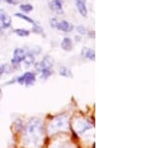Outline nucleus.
<instances>
[{
	"instance_id": "9d476101",
	"label": "nucleus",
	"mask_w": 149,
	"mask_h": 148,
	"mask_svg": "<svg viewBox=\"0 0 149 148\" xmlns=\"http://www.w3.org/2000/svg\"><path fill=\"white\" fill-rule=\"evenodd\" d=\"M61 48L64 51H71L73 49V41H72L71 38L65 37L63 41L61 42Z\"/></svg>"
},
{
	"instance_id": "20e7f679",
	"label": "nucleus",
	"mask_w": 149,
	"mask_h": 148,
	"mask_svg": "<svg viewBox=\"0 0 149 148\" xmlns=\"http://www.w3.org/2000/svg\"><path fill=\"white\" fill-rule=\"evenodd\" d=\"M25 50L21 49V48H17V49L14 50V53H13V58L11 60V64L12 66H19L20 63L23 61L24 56H25Z\"/></svg>"
},
{
	"instance_id": "5701e85b",
	"label": "nucleus",
	"mask_w": 149,
	"mask_h": 148,
	"mask_svg": "<svg viewBox=\"0 0 149 148\" xmlns=\"http://www.w3.org/2000/svg\"><path fill=\"white\" fill-rule=\"evenodd\" d=\"M5 1L9 4H16L19 2V0H5Z\"/></svg>"
},
{
	"instance_id": "6e6552de",
	"label": "nucleus",
	"mask_w": 149,
	"mask_h": 148,
	"mask_svg": "<svg viewBox=\"0 0 149 148\" xmlns=\"http://www.w3.org/2000/svg\"><path fill=\"white\" fill-rule=\"evenodd\" d=\"M91 128H92V124L88 123V121L81 120L78 121V123H77V130H78L79 134H84L86 130L91 129Z\"/></svg>"
},
{
	"instance_id": "f257e3e1",
	"label": "nucleus",
	"mask_w": 149,
	"mask_h": 148,
	"mask_svg": "<svg viewBox=\"0 0 149 148\" xmlns=\"http://www.w3.org/2000/svg\"><path fill=\"white\" fill-rule=\"evenodd\" d=\"M43 137V122L39 118H33L29 121L26 126L25 137L24 142L25 144L33 145L38 147V144L41 142Z\"/></svg>"
},
{
	"instance_id": "a878e982",
	"label": "nucleus",
	"mask_w": 149,
	"mask_h": 148,
	"mask_svg": "<svg viewBox=\"0 0 149 148\" xmlns=\"http://www.w3.org/2000/svg\"><path fill=\"white\" fill-rule=\"evenodd\" d=\"M1 31H2V28H0V34H1Z\"/></svg>"
},
{
	"instance_id": "f3484780",
	"label": "nucleus",
	"mask_w": 149,
	"mask_h": 148,
	"mask_svg": "<svg viewBox=\"0 0 149 148\" xmlns=\"http://www.w3.org/2000/svg\"><path fill=\"white\" fill-rule=\"evenodd\" d=\"M20 9L22 10L23 12H25V13H29V12H31L33 10V6L31 5V4H21L20 5Z\"/></svg>"
},
{
	"instance_id": "b1692460",
	"label": "nucleus",
	"mask_w": 149,
	"mask_h": 148,
	"mask_svg": "<svg viewBox=\"0 0 149 148\" xmlns=\"http://www.w3.org/2000/svg\"><path fill=\"white\" fill-rule=\"evenodd\" d=\"M3 73H4V72H3V69H2V67L0 66V76H1V75H2V74H3Z\"/></svg>"
},
{
	"instance_id": "dca6fc26",
	"label": "nucleus",
	"mask_w": 149,
	"mask_h": 148,
	"mask_svg": "<svg viewBox=\"0 0 149 148\" xmlns=\"http://www.w3.org/2000/svg\"><path fill=\"white\" fill-rule=\"evenodd\" d=\"M53 74V71L51 69H45V70H42L41 71V79H47L49 78Z\"/></svg>"
},
{
	"instance_id": "6ab92c4d",
	"label": "nucleus",
	"mask_w": 149,
	"mask_h": 148,
	"mask_svg": "<svg viewBox=\"0 0 149 148\" xmlns=\"http://www.w3.org/2000/svg\"><path fill=\"white\" fill-rule=\"evenodd\" d=\"M33 32L34 33H37V34H43V32H44V30H43V28L41 27L39 24H34L33 25Z\"/></svg>"
},
{
	"instance_id": "f8f14e48",
	"label": "nucleus",
	"mask_w": 149,
	"mask_h": 148,
	"mask_svg": "<svg viewBox=\"0 0 149 148\" xmlns=\"http://www.w3.org/2000/svg\"><path fill=\"white\" fill-rule=\"evenodd\" d=\"M81 55H83L84 57H86V58L93 60V61H95V50H93V49L84 48L83 51H81Z\"/></svg>"
},
{
	"instance_id": "393cba45",
	"label": "nucleus",
	"mask_w": 149,
	"mask_h": 148,
	"mask_svg": "<svg viewBox=\"0 0 149 148\" xmlns=\"http://www.w3.org/2000/svg\"><path fill=\"white\" fill-rule=\"evenodd\" d=\"M1 95H2V94H1V90H0V99H1Z\"/></svg>"
},
{
	"instance_id": "39448f33",
	"label": "nucleus",
	"mask_w": 149,
	"mask_h": 148,
	"mask_svg": "<svg viewBox=\"0 0 149 148\" xmlns=\"http://www.w3.org/2000/svg\"><path fill=\"white\" fill-rule=\"evenodd\" d=\"M53 65H54V59L50 56H45L44 59L40 63H37L36 69L41 72L42 70H45V69H51Z\"/></svg>"
},
{
	"instance_id": "412c9836",
	"label": "nucleus",
	"mask_w": 149,
	"mask_h": 148,
	"mask_svg": "<svg viewBox=\"0 0 149 148\" xmlns=\"http://www.w3.org/2000/svg\"><path fill=\"white\" fill-rule=\"evenodd\" d=\"M2 69H3V72L9 74L12 72V65H10V64H4V66L2 67Z\"/></svg>"
},
{
	"instance_id": "0eeeda50",
	"label": "nucleus",
	"mask_w": 149,
	"mask_h": 148,
	"mask_svg": "<svg viewBox=\"0 0 149 148\" xmlns=\"http://www.w3.org/2000/svg\"><path fill=\"white\" fill-rule=\"evenodd\" d=\"M74 3L78 8L79 12L83 17H86L88 14V9H86V0H74Z\"/></svg>"
},
{
	"instance_id": "423d86ee",
	"label": "nucleus",
	"mask_w": 149,
	"mask_h": 148,
	"mask_svg": "<svg viewBox=\"0 0 149 148\" xmlns=\"http://www.w3.org/2000/svg\"><path fill=\"white\" fill-rule=\"evenodd\" d=\"M11 25V17L3 9H0V28L6 29Z\"/></svg>"
},
{
	"instance_id": "7ed1b4c3",
	"label": "nucleus",
	"mask_w": 149,
	"mask_h": 148,
	"mask_svg": "<svg viewBox=\"0 0 149 148\" xmlns=\"http://www.w3.org/2000/svg\"><path fill=\"white\" fill-rule=\"evenodd\" d=\"M35 81H36V77L34 74L31 73V72H26L24 75L18 78L17 83H20V85H25L26 87H31L35 83Z\"/></svg>"
},
{
	"instance_id": "4be33fe9",
	"label": "nucleus",
	"mask_w": 149,
	"mask_h": 148,
	"mask_svg": "<svg viewBox=\"0 0 149 148\" xmlns=\"http://www.w3.org/2000/svg\"><path fill=\"white\" fill-rule=\"evenodd\" d=\"M50 23H51V26H53V27H56L58 21H57L56 18H53V19H51V20H50Z\"/></svg>"
},
{
	"instance_id": "1a4fd4ad",
	"label": "nucleus",
	"mask_w": 149,
	"mask_h": 148,
	"mask_svg": "<svg viewBox=\"0 0 149 148\" xmlns=\"http://www.w3.org/2000/svg\"><path fill=\"white\" fill-rule=\"evenodd\" d=\"M56 28L59 29L60 31H63V32H71L74 29V26L72 24H70L68 21H61V22H58L56 25Z\"/></svg>"
},
{
	"instance_id": "f03ea898",
	"label": "nucleus",
	"mask_w": 149,
	"mask_h": 148,
	"mask_svg": "<svg viewBox=\"0 0 149 148\" xmlns=\"http://www.w3.org/2000/svg\"><path fill=\"white\" fill-rule=\"evenodd\" d=\"M67 124H68V119H67L66 115H61L59 117L55 118L54 121L51 123L49 127L50 132L54 133L57 132V131H60L62 129H65L67 127Z\"/></svg>"
},
{
	"instance_id": "a211bd4d",
	"label": "nucleus",
	"mask_w": 149,
	"mask_h": 148,
	"mask_svg": "<svg viewBox=\"0 0 149 148\" xmlns=\"http://www.w3.org/2000/svg\"><path fill=\"white\" fill-rule=\"evenodd\" d=\"M15 16H16V17H18V18L23 19V20L27 21V22L31 23V24L34 23V21H33V19H31L30 17H28V16L24 15V14H22V13H15Z\"/></svg>"
},
{
	"instance_id": "4468645a",
	"label": "nucleus",
	"mask_w": 149,
	"mask_h": 148,
	"mask_svg": "<svg viewBox=\"0 0 149 148\" xmlns=\"http://www.w3.org/2000/svg\"><path fill=\"white\" fill-rule=\"evenodd\" d=\"M59 74H60L61 76H63V77L72 78V73H71V71H70L68 68H66V67H62V68L59 70Z\"/></svg>"
},
{
	"instance_id": "2eb2a0df",
	"label": "nucleus",
	"mask_w": 149,
	"mask_h": 148,
	"mask_svg": "<svg viewBox=\"0 0 149 148\" xmlns=\"http://www.w3.org/2000/svg\"><path fill=\"white\" fill-rule=\"evenodd\" d=\"M14 32H15V34L20 36V37H27V36H29V34H30V32L26 29H15Z\"/></svg>"
},
{
	"instance_id": "aec40b11",
	"label": "nucleus",
	"mask_w": 149,
	"mask_h": 148,
	"mask_svg": "<svg viewBox=\"0 0 149 148\" xmlns=\"http://www.w3.org/2000/svg\"><path fill=\"white\" fill-rule=\"evenodd\" d=\"M77 32L79 33L80 35H86V29L85 27H84L83 25H79V26H77Z\"/></svg>"
},
{
	"instance_id": "9b49d317",
	"label": "nucleus",
	"mask_w": 149,
	"mask_h": 148,
	"mask_svg": "<svg viewBox=\"0 0 149 148\" xmlns=\"http://www.w3.org/2000/svg\"><path fill=\"white\" fill-rule=\"evenodd\" d=\"M50 8L52 9L53 11H56V12H61L62 11V7H63V2L62 0H53L49 3Z\"/></svg>"
},
{
	"instance_id": "ddd939ff",
	"label": "nucleus",
	"mask_w": 149,
	"mask_h": 148,
	"mask_svg": "<svg viewBox=\"0 0 149 148\" xmlns=\"http://www.w3.org/2000/svg\"><path fill=\"white\" fill-rule=\"evenodd\" d=\"M23 61L25 62V64H26L27 66L32 65V64H34V62H35V57H34V55H33L32 53H26V54H25V56H24Z\"/></svg>"
}]
</instances>
